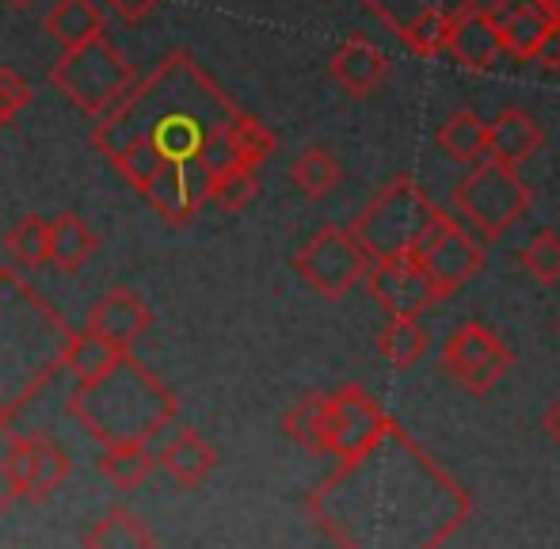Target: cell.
<instances>
[{
  "label": "cell",
  "mask_w": 560,
  "mask_h": 549,
  "mask_svg": "<svg viewBox=\"0 0 560 549\" xmlns=\"http://www.w3.org/2000/svg\"><path fill=\"white\" fill-rule=\"evenodd\" d=\"M161 466L179 489H195V484L207 481V474L218 466L214 446H207L191 428H179L176 435L168 439V446L161 451Z\"/></svg>",
  "instance_id": "cell-19"
},
{
  "label": "cell",
  "mask_w": 560,
  "mask_h": 549,
  "mask_svg": "<svg viewBox=\"0 0 560 549\" xmlns=\"http://www.w3.org/2000/svg\"><path fill=\"white\" fill-rule=\"evenodd\" d=\"M149 325H153V309H149L145 297L130 287L107 290V294L92 305V317H89L92 332L107 336V340L118 343V348H126V351H130L133 343L149 332Z\"/></svg>",
  "instance_id": "cell-14"
},
{
  "label": "cell",
  "mask_w": 560,
  "mask_h": 549,
  "mask_svg": "<svg viewBox=\"0 0 560 549\" xmlns=\"http://www.w3.org/2000/svg\"><path fill=\"white\" fill-rule=\"evenodd\" d=\"M541 431H546V435L560 446V397H557L553 405H549L546 416H541Z\"/></svg>",
  "instance_id": "cell-39"
},
{
  "label": "cell",
  "mask_w": 560,
  "mask_h": 549,
  "mask_svg": "<svg viewBox=\"0 0 560 549\" xmlns=\"http://www.w3.org/2000/svg\"><path fill=\"white\" fill-rule=\"evenodd\" d=\"M450 58L465 69V73H488L495 66V58L503 54V38L495 27L488 8H465L454 20V35H450Z\"/></svg>",
  "instance_id": "cell-15"
},
{
  "label": "cell",
  "mask_w": 560,
  "mask_h": 549,
  "mask_svg": "<svg viewBox=\"0 0 560 549\" xmlns=\"http://www.w3.org/2000/svg\"><path fill=\"white\" fill-rule=\"evenodd\" d=\"M4 4H12V8H27L31 0H4Z\"/></svg>",
  "instance_id": "cell-40"
},
{
  "label": "cell",
  "mask_w": 560,
  "mask_h": 549,
  "mask_svg": "<svg viewBox=\"0 0 560 549\" xmlns=\"http://www.w3.org/2000/svg\"><path fill=\"white\" fill-rule=\"evenodd\" d=\"M412 260L431 274V282H435L446 297V294H454V290H462L472 274L485 268V248H480V241L472 237L457 218L443 214L420 241H416Z\"/></svg>",
  "instance_id": "cell-9"
},
{
  "label": "cell",
  "mask_w": 560,
  "mask_h": 549,
  "mask_svg": "<svg viewBox=\"0 0 560 549\" xmlns=\"http://www.w3.org/2000/svg\"><path fill=\"white\" fill-rule=\"evenodd\" d=\"M462 12H446V8H431V12L416 15L405 31H400V43L408 46L420 58H439V54L450 50V35H454V20Z\"/></svg>",
  "instance_id": "cell-27"
},
{
  "label": "cell",
  "mask_w": 560,
  "mask_h": 549,
  "mask_svg": "<svg viewBox=\"0 0 560 549\" xmlns=\"http://www.w3.org/2000/svg\"><path fill=\"white\" fill-rule=\"evenodd\" d=\"M511 363H515V355H511L508 343H503L492 328L477 325V320L454 328L443 343L446 374L472 397H485L488 389L500 386L503 374L511 371Z\"/></svg>",
  "instance_id": "cell-8"
},
{
  "label": "cell",
  "mask_w": 560,
  "mask_h": 549,
  "mask_svg": "<svg viewBox=\"0 0 560 549\" xmlns=\"http://www.w3.org/2000/svg\"><path fill=\"white\" fill-rule=\"evenodd\" d=\"M161 466L156 454L145 443H126V446H107L100 458V474L115 484V489H138L153 469Z\"/></svg>",
  "instance_id": "cell-26"
},
{
  "label": "cell",
  "mask_w": 560,
  "mask_h": 549,
  "mask_svg": "<svg viewBox=\"0 0 560 549\" xmlns=\"http://www.w3.org/2000/svg\"><path fill=\"white\" fill-rule=\"evenodd\" d=\"M377 351L397 371H408V366L420 363L423 351H428V332H423L420 317H389V325L377 336Z\"/></svg>",
  "instance_id": "cell-24"
},
{
  "label": "cell",
  "mask_w": 560,
  "mask_h": 549,
  "mask_svg": "<svg viewBox=\"0 0 560 549\" xmlns=\"http://www.w3.org/2000/svg\"><path fill=\"white\" fill-rule=\"evenodd\" d=\"M241 107L195 66L191 54L176 50L100 115L92 149L104 153L133 191L164 161H207L214 172L236 164L229 127Z\"/></svg>",
  "instance_id": "cell-2"
},
{
  "label": "cell",
  "mask_w": 560,
  "mask_h": 549,
  "mask_svg": "<svg viewBox=\"0 0 560 549\" xmlns=\"http://www.w3.org/2000/svg\"><path fill=\"white\" fill-rule=\"evenodd\" d=\"M96 248H100V237L92 233V225L84 222V218H77V214H58L50 222V260H54V268H61V271H81L84 264L96 256Z\"/></svg>",
  "instance_id": "cell-20"
},
{
  "label": "cell",
  "mask_w": 560,
  "mask_h": 549,
  "mask_svg": "<svg viewBox=\"0 0 560 549\" xmlns=\"http://www.w3.org/2000/svg\"><path fill=\"white\" fill-rule=\"evenodd\" d=\"M389 412L362 386H339L328 397L325 416V454L339 462H354L389 431Z\"/></svg>",
  "instance_id": "cell-10"
},
{
  "label": "cell",
  "mask_w": 560,
  "mask_h": 549,
  "mask_svg": "<svg viewBox=\"0 0 560 549\" xmlns=\"http://www.w3.org/2000/svg\"><path fill=\"white\" fill-rule=\"evenodd\" d=\"M4 248L20 268H38L50 260V222L38 214H27L8 230Z\"/></svg>",
  "instance_id": "cell-29"
},
{
  "label": "cell",
  "mask_w": 560,
  "mask_h": 549,
  "mask_svg": "<svg viewBox=\"0 0 560 549\" xmlns=\"http://www.w3.org/2000/svg\"><path fill=\"white\" fill-rule=\"evenodd\" d=\"M104 4H112L126 23H141L145 15H153L164 0H104Z\"/></svg>",
  "instance_id": "cell-37"
},
{
  "label": "cell",
  "mask_w": 560,
  "mask_h": 549,
  "mask_svg": "<svg viewBox=\"0 0 560 549\" xmlns=\"http://www.w3.org/2000/svg\"><path fill=\"white\" fill-rule=\"evenodd\" d=\"M332 77L347 96L366 100L370 92L389 77V58H385L374 43H366V38L354 35L332 54Z\"/></svg>",
  "instance_id": "cell-16"
},
{
  "label": "cell",
  "mask_w": 560,
  "mask_h": 549,
  "mask_svg": "<svg viewBox=\"0 0 560 549\" xmlns=\"http://www.w3.org/2000/svg\"><path fill=\"white\" fill-rule=\"evenodd\" d=\"M465 489L389 423L382 439L313 492L310 515L339 546H443L465 527Z\"/></svg>",
  "instance_id": "cell-1"
},
{
  "label": "cell",
  "mask_w": 560,
  "mask_h": 549,
  "mask_svg": "<svg viewBox=\"0 0 560 549\" xmlns=\"http://www.w3.org/2000/svg\"><path fill=\"white\" fill-rule=\"evenodd\" d=\"M366 290L389 317H420L443 297V290L431 282V274L412 260H374L366 271Z\"/></svg>",
  "instance_id": "cell-12"
},
{
  "label": "cell",
  "mask_w": 560,
  "mask_h": 549,
  "mask_svg": "<svg viewBox=\"0 0 560 549\" xmlns=\"http://www.w3.org/2000/svg\"><path fill=\"white\" fill-rule=\"evenodd\" d=\"M370 264L374 260L359 245V237L351 230H339V225H325L294 253V271L305 279V287L317 290L328 302H339L347 290L366 282Z\"/></svg>",
  "instance_id": "cell-7"
},
{
  "label": "cell",
  "mask_w": 560,
  "mask_h": 549,
  "mask_svg": "<svg viewBox=\"0 0 560 549\" xmlns=\"http://www.w3.org/2000/svg\"><path fill=\"white\" fill-rule=\"evenodd\" d=\"M541 141H546V135H541L538 119H530L526 112H500L488 122V156L515 164V168L538 153Z\"/></svg>",
  "instance_id": "cell-17"
},
{
  "label": "cell",
  "mask_w": 560,
  "mask_h": 549,
  "mask_svg": "<svg viewBox=\"0 0 560 549\" xmlns=\"http://www.w3.org/2000/svg\"><path fill=\"white\" fill-rule=\"evenodd\" d=\"M84 546L92 549H112V546H133V549H145L156 546V535L130 512H112L107 519H100L89 535L81 538Z\"/></svg>",
  "instance_id": "cell-30"
},
{
  "label": "cell",
  "mask_w": 560,
  "mask_h": 549,
  "mask_svg": "<svg viewBox=\"0 0 560 549\" xmlns=\"http://www.w3.org/2000/svg\"><path fill=\"white\" fill-rule=\"evenodd\" d=\"M454 210L485 241H500L503 233L515 230L526 210H530V187L518 179L515 164L485 156V161L472 164L462 184L454 187Z\"/></svg>",
  "instance_id": "cell-6"
},
{
  "label": "cell",
  "mask_w": 560,
  "mask_h": 549,
  "mask_svg": "<svg viewBox=\"0 0 560 549\" xmlns=\"http://www.w3.org/2000/svg\"><path fill=\"white\" fill-rule=\"evenodd\" d=\"M290 184L305 195V199H325L339 184V161L325 145H310L294 156L290 164Z\"/></svg>",
  "instance_id": "cell-25"
},
{
  "label": "cell",
  "mask_w": 560,
  "mask_h": 549,
  "mask_svg": "<svg viewBox=\"0 0 560 549\" xmlns=\"http://www.w3.org/2000/svg\"><path fill=\"white\" fill-rule=\"evenodd\" d=\"M31 477H35V443H31V435H20L15 454H12V481H15V489H20V497H27Z\"/></svg>",
  "instance_id": "cell-36"
},
{
  "label": "cell",
  "mask_w": 560,
  "mask_h": 549,
  "mask_svg": "<svg viewBox=\"0 0 560 549\" xmlns=\"http://www.w3.org/2000/svg\"><path fill=\"white\" fill-rule=\"evenodd\" d=\"M229 149H233L236 164H248V168H259L267 156L275 153V135L252 115H236V122L229 127Z\"/></svg>",
  "instance_id": "cell-31"
},
{
  "label": "cell",
  "mask_w": 560,
  "mask_h": 549,
  "mask_svg": "<svg viewBox=\"0 0 560 549\" xmlns=\"http://www.w3.org/2000/svg\"><path fill=\"white\" fill-rule=\"evenodd\" d=\"M488 12H492L495 27H500L503 54H511L518 61H534L541 38L557 23L546 0H495Z\"/></svg>",
  "instance_id": "cell-13"
},
{
  "label": "cell",
  "mask_w": 560,
  "mask_h": 549,
  "mask_svg": "<svg viewBox=\"0 0 560 549\" xmlns=\"http://www.w3.org/2000/svg\"><path fill=\"white\" fill-rule=\"evenodd\" d=\"M435 141L450 161L477 164L488 156V122H480L472 112H454L443 127H439Z\"/></svg>",
  "instance_id": "cell-22"
},
{
  "label": "cell",
  "mask_w": 560,
  "mask_h": 549,
  "mask_svg": "<svg viewBox=\"0 0 560 549\" xmlns=\"http://www.w3.org/2000/svg\"><path fill=\"white\" fill-rule=\"evenodd\" d=\"M534 61H538L541 69H549V73H557V69H560V23H553V27H549V35L541 38Z\"/></svg>",
  "instance_id": "cell-38"
},
{
  "label": "cell",
  "mask_w": 560,
  "mask_h": 549,
  "mask_svg": "<svg viewBox=\"0 0 560 549\" xmlns=\"http://www.w3.org/2000/svg\"><path fill=\"white\" fill-rule=\"evenodd\" d=\"M122 351L126 348H118L107 336L84 328V332L69 336L66 348H61V371H66L77 386H89V382L104 378V374L112 371L118 359H122Z\"/></svg>",
  "instance_id": "cell-18"
},
{
  "label": "cell",
  "mask_w": 560,
  "mask_h": 549,
  "mask_svg": "<svg viewBox=\"0 0 560 549\" xmlns=\"http://www.w3.org/2000/svg\"><path fill=\"white\" fill-rule=\"evenodd\" d=\"M31 443H35V477H31L27 500H46L50 492H58L66 484L73 458H69L66 446H58L54 439H46L43 431H31Z\"/></svg>",
  "instance_id": "cell-28"
},
{
  "label": "cell",
  "mask_w": 560,
  "mask_h": 549,
  "mask_svg": "<svg viewBox=\"0 0 560 549\" xmlns=\"http://www.w3.org/2000/svg\"><path fill=\"white\" fill-rule=\"evenodd\" d=\"M27 104H31V84L15 69H0V127H8Z\"/></svg>",
  "instance_id": "cell-35"
},
{
  "label": "cell",
  "mask_w": 560,
  "mask_h": 549,
  "mask_svg": "<svg viewBox=\"0 0 560 549\" xmlns=\"http://www.w3.org/2000/svg\"><path fill=\"white\" fill-rule=\"evenodd\" d=\"M15 443H20V431H15L12 423H8V416H4V420H0V512L20 500V489H15V481H12Z\"/></svg>",
  "instance_id": "cell-34"
},
{
  "label": "cell",
  "mask_w": 560,
  "mask_h": 549,
  "mask_svg": "<svg viewBox=\"0 0 560 549\" xmlns=\"http://www.w3.org/2000/svg\"><path fill=\"white\" fill-rule=\"evenodd\" d=\"M439 218H443V210L428 199V191L416 179L397 176L362 207L351 233L370 253V260H400V256H412L416 241Z\"/></svg>",
  "instance_id": "cell-4"
},
{
  "label": "cell",
  "mask_w": 560,
  "mask_h": 549,
  "mask_svg": "<svg viewBox=\"0 0 560 549\" xmlns=\"http://www.w3.org/2000/svg\"><path fill=\"white\" fill-rule=\"evenodd\" d=\"M46 35H54L61 46H81L89 38L104 35V12L96 0H58L46 12Z\"/></svg>",
  "instance_id": "cell-21"
},
{
  "label": "cell",
  "mask_w": 560,
  "mask_h": 549,
  "mask_svg": "<svg viewBox=\"0 0 560 549\" xmlns=\"http://www.w3.org/2000/svg\"><path fill=\"white\" fill-rule=\"evenodd\" d=\"M218 172L207 161H164L141 187V199L168 225H187L207 202H214Z\"/></svg>",
  "instance_id": "cell-11"
},
{
  "label": "cell",
  "mask_w": 560,
  "mask_h": 549,
  "mask_svg": "<svg viewBox=\"0 0 560 549\" xmlns=\"http://www.w3.org/2000/svg\"><path fill=\"white\" fill-rule=\"evenodd\" d=\"M259 184H256V172L248 168V164H229V168L218 172L214 179V202L229 214H236V210H244L252 199H256Z\"/></svg>",
  "instance_id": "cell-33"
},
{
  "label": "cell",
  "mask_w": 560,
  "mask_h": 549,
  "mask_svg": "<svg viewBox=\"0 0 560 549\" xmlns=\"http://www.w3.org/2000/svg\"><path fill=\"white\" fill-rule=\"evenodd\" d=\"M325 416H328V397L325 394H305L282 416V431L290 443H298L310 454H325Z\"/></svg>",
  "instance_id": "cell-23"
},
{
  "label": "cell",
  "mask_w": 560,
  "mask_h": 549,
  "mask_svg": "<svg viewBox=\"0 0 560 549\" xmlns=\"http://www.w3.org/2000/svg\"><path fill=\"white\" fill-rule=\"evenodd\" d=\"M518 264L526 268L530 279H538L541 287H553L560 279V233L557 230H538L526 248L518 253Z\"/></svg>",
  "instance_id": "cell-32"
},
{
  "label": "cell",
  "mask_w": 560,
  "mask_h": 549,
  "mask_svg": "<svg viewBox=\"0 0 560 549\" xmlns=\"http://www.w3.org/2000/svg\"><path fill=\"white\" fill-rule=\"evenodd\" d=\"M69 412L104 446H126L149 443L164 423L176 420L179 401L145 363L122 351V359L104 378L77 386V394L69 397Z\"/></svg>",
  "instance_id": "cell-3"
},
{
  "label": "cell",
  "mask_w": 560,
  "mask_h": 549,
  "mask_svg": "<svg viewBox=\"0 0 560 549\" xmlns=\"http://www.w3.org/2000/svg\"><path fill=\"white\" fill-rule=\"evenodd\" d=\"M50 84L84 115H104L133 84V69L107 35L69 46L50 69Z\"/></svg>",
  "instance_id": "cell-5"
}]
</instances>
